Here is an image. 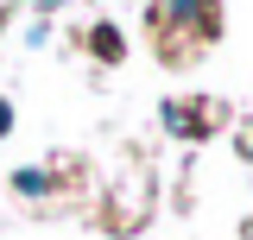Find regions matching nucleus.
Instances as JSON below:
<instances>
[{
    "label": "nucleus",
    "instance_id": "obj_1",
    "mask_svg": "<svg viewBox=\"0 0 253 240\" xmlns=\"http://www.w3.org/2000/svg\"><path fill=\"white\" fill-rule=\"evenodd\" d=\"M6 126H13V108H6V101H0V133H6Z\"/></svg>",
    "mask_w": 253,
    "mask_h": 240
}]
</instances>
